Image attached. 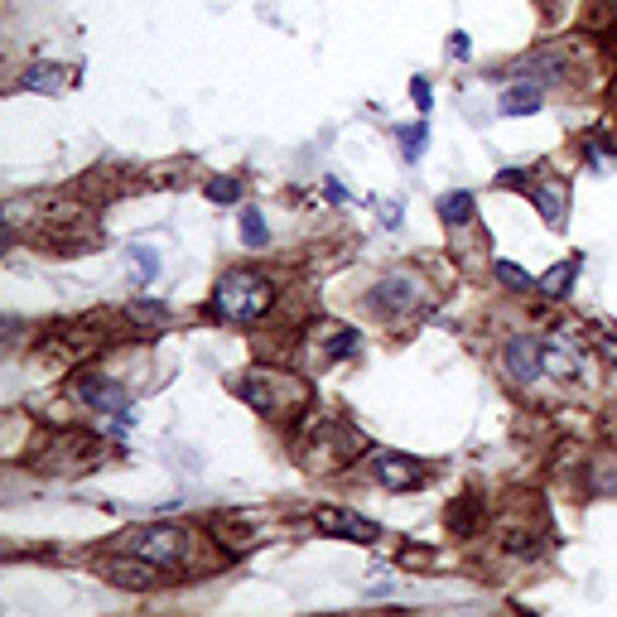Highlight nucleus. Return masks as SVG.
<instances>
[{
	"label": "nucleus",
	"instance_id": "1",
	"mask_svg": "<svg viewBox=\"0 0 617 617\" xmlns=\"http://www.w3.org/2000/svg\"><path fill=\"white\" fill-rule=\"evenodd\" d=\"M270 304H275V285L256 270H227L213 290V314L227 323H256L261 314H270Z\"/></svg>",
	"mask_w": 617,
	"mask_h": 617
},
{
	"label": "nucleus",
	"instance_id": "2",
	"mask_svg": "<svg viewBox=\"0 0 617 617\" xmlns=\"http://www.w3.org/2000/svg\"><path fill=\"white\" fill-rule=\"evenodd\" d=\"M116 550L140 555V560L160 564V569H179L188 560V531H179V526H135L116 540Z\"/></svg>",
	"mask_w": 617,
	"mask_h": 617
},
{
	"label": "nucleus",
	"instance_id": "3",
	"mask_svg": "<svg viewBox=\"0 0 617 617\" xmlns=\"http://www.w3.org/2000/svg\"><path fill=\"white\" fill-rule=\"evenodd\" d=\"M372 478L381 487H391V492H410V487H425V483H430V468H425L420 458L386 449V454H372Z\"/></svg>",
	"mask_w": 617,
	"mask_h": 617
},
{
	"label": "nucleus",
	"instance_id": "4",
	"mask_svg": "<svg viewBox=\"0 0 617 617\" xmlns=\"http://www.w3.org/2000/svg\"><path fill=\"white\" fill-rule=\"evenodd\" d=\"M314 526L323 536H343V540H362V545H376L381 540V526L357 516V511H343V507H319L314 511Z\"/></svg>",
	"mask_w": 617,
	"mask_h": 617
},
{
	"label": "nucleus",
	"instance_id": "5",
	"mask_svg": "<svg viewBox=\"0 0 617 617\" xmlns=\"http://www.w3.org/2000/svg\"><path fill=\"white\" fill-rule=\"evenodd\" d=\"M415 304H420V285L410 275H386L381 285L367 290V309H376V314H405Z\"/></svg>",
	"mask_w": 617,
	"mask_h": 617
},
{
	"label": "nucleus",
	"instance_id": "6",
	"mask_svg": "<svg viewBox=\"0 0 617 617\" xmlns=\"http://www.w3.org/2000/svg\"><path fill=\"white\" fill-rule=\"evenodd\" d=\"M78 396H82V405L107 410V415H116V410H126V405H131L126 386H121V381H111V376H87V381H78Z\"/></svg>",
	"mask_w": 617,
	"mask_h": 617
},
{
	"label": "nucleus",
	"instance_id": "7",
	"mask_svg": "<svg viewBox=\"0 0 617 617\" xmlns=\"http://www.w3.org/2000/svg\"><path fill=\"white\" fill-rule=\"evenodd\" d=\"M531 203L540 208V217H545L550 227H564V213H569V188H564V179L545 174V179L531 184Z\"/></svg>",
	"mask_w": 617,
	"mask_h": 617
},
{
	"label": "nucleus",
	"instance_id": "8",
	"mask_svg": "<svg viewBox=\"0 0 617 617\" xmlns=\"http://www.w3.org/2000/svg\"><path fill=\"white\" fill-rule=\"evenodd\" d=\"M107 579L111 584H121V589H150L155 579H160V564H150V560H140V555H116V560L107 564Z\"/></svg>",
	"mask_w": 617,
	"mask_h": 617
},
{
	"label": "nucleus",
	"instance_id": "9",
	"mask_svg": "<svg viewBox=\"0 0 617 617\" xmlns=\"http://www.w3.org/2000/svg\"><path fill=\"white\" fill-rule=\"evenodd\" d=\"M507 372L516 376V381H536V376L545 372V348H540V338H511Z\"/></svg>",
	"mask_w": 617,
	"mask_h": 617
},
{
	"label": "nucleus",
	"instance_id": "10",
	"mask_svg": "<svg viewBox=\"0 0 617 617\" xmlns=\"http://www.w3.org/2000/svg\"><path fill=\"white\" fill-rule=\"evenodd\" d=\"M540 348H545V372L550 376L569 381V376L584 372V348H579V343H569V338H545Z\"/></svg>",
	"mask_w": 617,
	"mask_h": 617
},
{
	"label": "nucleus",
	"instance_id": "11",
	"mask_svg": "<svg viewBox=\"0 0 617 617\" xmlns=\"http://www.w3.org/2000/svg\"><path fill=\"white\" fill-rule=\"evenodd\" d=\"M73 82V73L63 63H29L25 68V87L29 92H63Z\"/></svg>",
	"mask_w": 617,
	"mask_h": 617
},
{
	"label": "nucleus",
	"instance_id": "12",
	"mask_svg": "<svg viewBox=\"0 0 617 617\" xmlns=\"http://www.w3.org/2000/svg\"><path fill=\"white\" fill-rule=\"evenodd\" d=\"M540 82H511L507 92H502V116H531L540 111Z\"/></svg>",
	"mask_w": 617,
	"mask_h": 617
},
{
	"label": "nucleus",
	"instance_id": "13",
	"mask_svg": "<svg viewBox=\"0 0 617 617\" xmlns=\"http://www.w3.org/2000/svg\"><path fill=\"white\" fill-rule=\"evenodd\" d=\"M439 217H444L454 232H463V227L473 222V193H463V188L444 193V198H439Z\"/></svg>",
	"mask_w": 617,
	"mask_h": 617
},
{
	"label": "nucleus",
	"instance_id": "14",
	"mask_svg": "<svg viewBox=\"0 0 617 617\" xmlns=\"http://www.w3.org/2000/svg\"><path fill=\"white\" fill-rule=\"evenodd\" d=\"M574 275H579V256H569V261H560V266H550V275H540V295L564 299L569 295V285H574Z\"/></svg>",
	"mask_w": 617,
	"mask_h": 617
},
{
	"label": "nucleus",
	"instance_id": "15",
	"mask_svg": "<svg viewBox=\"0 0 617 617\" xmlns=\"http://www.w3.org/2000/svg\"><path fill=\"white\" fill-rule=\"evenodd\" d=\"M242 242L251 246V251H266V246H270V232H266V217H261V208H246V213H242Z\"/></svg>",
	"mask_w": 617,
	"mask_h": 617
},
{
	"label": "nucleus",
	"instance_id": "16",
	"mask_svg": "<svg viewBox=\"0 0 617 617\" xmlns=\"http://www.w3.org/2000/svg\"><path fill=\"white\" fill-rule=\"evenodd\" d=\"M492 270H497V280H502L507 290H516V295H531V290H540V280H531V275L516 266V261H497Z\"/></svg>",
	"mask_w": 617,
	"mask_h": 617
},
{
	"label": "nucleus",
	"instance_id": "17",
	"mask_svg": "<svg viewBox=\"0 0 617 617\" xmlns=\"http://www.w3.org/2000/svg\"><path fill=\"white\" fill-rule=\"evenodd\" d=\"M357 343H362V333L338 323V328H328V348H323V352H328V357L338 362V357H352V352H357Z\"/></svg>",
	"mask_w": 617,
	"mask_h": 617
},
{
	"label": "nucleus",
	"instance_id": "18",
	"mask_svg": "<svg viewBox=\"0 0 617 617\" xmlns=\"http://www.w3.org/2000/svg\"><path fill=\"white\" fill-rule=\"evenodd\" d=\"M396 135H401L405 164H420V155H425V140H430V126L420 121V126H405V131H396Z\"/></svg>",
	"mask_w": 617,
	"mask_h": 617
},
{
	"label": "nucleus",
	"instance_id": "19",
	"mask_svg": "<svg viewBox=\"0 0 617 617\" xmlns=\"http://www.w3.org/2000/svg\"><path fill=\"white\" fill-rule=\"evenodd\" d=\"M126 256H131V266H135V275H140V280H155V275H160V251H155V246H126Z\"/></svg>",
	"mask_w": 617,
	"mask_h": 617
},
{
	"label": "nucleus",
	"instance_id": "20",
	"mask_svg": "<svg viewBox=\"0 0 617 617\" xmlns=\"http://www.w3.org/2000/svg\"><path fill=\"white\" fill-rule=\"evenodd\" d=\"M126 314H131L135 323H155V328H160V323H169V304H164V299H135Z\"/></svg>",
	"mask_w": 617,
	"mask_h": 617
},
{
	"label": "nucleus",
	"instance_id": "21",
	"mask_svg": "<svg viewBox=\"0 0 617 617\" xmlns=\"http://www.w3.org/2000/svg\"><path fill=\"white\" fill-rule=\"evenodd\" d=\"M208 198H213V203H237V198H242V179H213V184H208Z\"/></svg>",
	"mask_w": 617,
	"mask_h": 617
},
{
	"label": "nucleus",
	"instance_id": "22",
	"mask_svg": "<svg viewBox=\"0 0 617 617\" xmlns=\"http://www.w3.org/2000/svg\"><path fill=\"white\" fill-rule=\"evenodd\" d=\"M410 97H415V107H420V111H430V107H434V87H430V78H410Z\"/></svg>",
	"mask_w": 617,
	"mask_h": 617
},
{
	"label": "nucleus",
	"instance_id": "23",
	"mask_svg": "<svg viewBox=\"0 0 617 617\" xmlns=\"http://www.w3.org/2000/svg\"><path fill=\"white\" fill-rule=\"evenodd\" d=\"M468 54H473V39H468L463 29H454V34H449V58H468Z\"/></svg>",
	"mask_w": 617,
	"mask_h": 617
},
{
	"label": "nucleus",
	"instance_id": "24",
	"mask_svg": "<svg viewBox=\"0 0 617 617\" xmlns=\"http://www.w3.org/2000/svg\"><path fill=\"white\" fill-rule=\"evenodd\" d=\"M376 213H381V222H386V227H401V203H381Z\"/></svg>",
	"mask_w": 617,
	"mask_h": 617
},
{
	"label": "nucleus",
	"instance_id": "25",
	"mask_svg": "<svg viewBox=\"0 0 617 617\" xmlns=\"http://www.w3.org/2000/svg\"><path fill=\"white\" fill-rule=\"evenodd\" d=\"M323 193H328L333 203H348V188L338 184V179H323Z\"/></svg>",
	"mask_w": 617,
	"mask_h": 617
},
{
	"label": "nucleus",
	"instance_id": "26",
	"mask_svg": "<svg viewBox=\"0 0 617 617\" xmlns=\"http://www.w3.org/2000/svg\"><path fill=\"white\" fill-rule=\"evenodd\" d=\"M613 15H617V0H613Z\"/></svg>",
	"mask_w": 617,
	"mask_h": 617
}]
</instances>
